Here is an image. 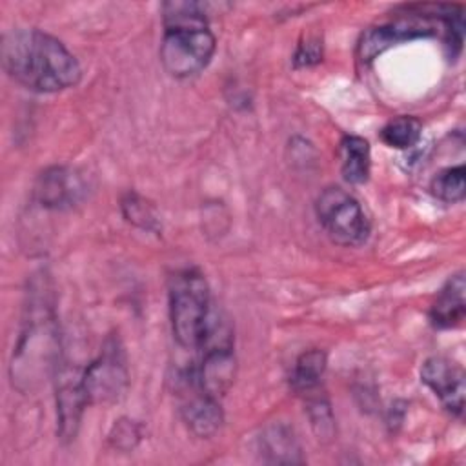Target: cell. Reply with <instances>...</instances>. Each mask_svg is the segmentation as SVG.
<instances>
[{
  "label": "cell",
  "instance_id": "cell-1",
  "mask_svg": "<svg viewBox=\"0 0 466 466\" xmlns=\"http://www.w3.org/2000/svg\"><path fill=\"white\" fill-rule=\"evenodd\" d=\"M2 67L11 80L36 93H58L80 82L82 69L69 49L53 35L18 27L0 44Z\"/></svg>",
  "mask_w": 466,
  "mask_h": 466
},
{
  "label": "cell",
  "instance_id": "cell-2",
  "mask_svg": "<svg viewBox=\"0 0 466 466\" xmlns=\"http://www.w3.org/2000/svg\"><path fill=\"white\" fill-rule=\"evenodd\" d=\"M164 36L160 42V62L175 78H187L213 58L215 36L208 27L206 5L198 2L162 4Z\"/></svg>",
  "mask_w": 466,
  "mask_h": 466
},
{
  "label": "cell",
  "instance_id": "cell-3",
  "mask_svg": "<svg viewBox=\"0 0 466 466\" xmlns=\"http://www.w3.org/2000/svg\"><path fill=\"white\" fill-rule=\"evenodd\" d=\"M58 331L47 291H31L25 320L11 359V382L22 391L33 390L47 371L56 370Z\"/></svg>",
  "mask_w": 466,
  "mask_h": 466
},
{
  "label": "cell",
  "instance_id": "cell-4",
  "mask_svg": "<svg viewBox=\"0 0 466 466\" xmlns=\"http://www.w3.org/2000/svg\"><path fill=\"white\" fill-rule=\"evenodd\" d=\"M209 306V286L198 269L187 268L171 277L169 320L182 348H200L211 315Z\"/></svg>",
  "mask_w": 466,
  "mask_h": 466
},
{
  "label": "cell",
  "instance_id": "cell-5",
  "mask_svg": "<svg viewBox=\"0 0 466 466\" xmlns=\"http://www.w3.org/2000/svg\"><path fill=\"white\" fill-rule=\"evenodd\" d=\"M319 224L326 235L339 246L357 248L370 237V222L359 200L342 187L322 189L315 202Z\"/></svg>",
  "mask_w": 466,
  "mask_h": 466
},
{
  "label": "cell",
  "instance_id": "cell-6",
  "mask_svg": "<svg viewBox=\"0 0 466 466\" xmlns=\"http://www.w3.org/2000/svg\"><path fill=\"white\" fill-rule=\"evenodd\" d=\"M127 364L118 337H107L96 359L82 371V384L89 404H109L118 400L127 388Z\"/></svg>",
  "mask_w": 466,
  "mask_h": 466
},
{
  "label": "cell",
  "instance_id": "cell-7",
  "mask_svg": "<svg viewBox=\"0 0 466 466\" xmlns=\"http://www.w3.org/2000/svg\"><path fill=\"white\" fill-rule=\"evenodd\" d=\"M82 371L66 364L55 370V402H56V435L64 444L75 441L80 430L87 399L82 384Z\"/></svg>",
  "mask_w": 466,
  "mask_h": 466
},
{
  "label": "cell",
  "instance_id": "cell-8",
  "mask_svg": "<svg viewBox=\"0 0 466 466\" xmlns=\"http://www.w3.org/2000/svg\"><path fill=\"white\" fill-rule=\"evenodd\" d=\"M180 391H182V404L180 415L189 431L200 439L213 437L218 428L222 426L224 415L218 404V399L206 393L197 380L195 370L180 377Z\"/></svg>",
  "mask_w": 466,
  "mask_h": 466
},
{
  "label": "cell",
  "instance_id": "cell-9",
  "mask_svg": "<svg viewBox=\"0 0 466 466\" xmlns=\"http://www.w3.org/2000/svg\"><path fill=\"white\" fill-rule=\"evenodd\" d=\"M87 191L84 177L67 166H53L42 171L35 182L36 202L47 209H69L76 206Z\"/></svg>",
  "mask_w": 466,
  "mask_h": 466
},
{
  "label": "cell",
  "instance_id": "cell-10",
  "mask_svg": "<svg viewBox=\"0 0 466 466\" xmlns=\"http://www.w3.org/2000/svg\"><path fill=\"white\" fill-rule=\"evenodd\" d=\"M464 370L446 357H430L420 366V380L439 397L442 406L455 417L464 411Z\"/></svg>",
  "mask_w": 466,
  "mask_h": 466
},
{
  "label": "cell",
  "instance_id": "cell-11",
  "mask_svg": "<svg viewBox=\"0 0 466 466\" xmlns=\"http://www.w3.org/2000/svg\"><path fill=\"white\" fill-rule=\"evenodd\" d=\"M466 282L464 273L459 271L451 275L444 286L439 289L431 308H430V322L439 329L455 328L462 322L466 315Z\"/></svg>",
  "mask_w": 466,
  "mask_h": 466
},
{
  "label": "cell",
  "instance_id": "cell-12",
  "mask_svg": "<svg viewBox=\"0 0 466 466\" xmlns=\"http://www.w3.org/2000/svg\"><path fill=\"white\" fill-rule=\"evenodd\" d=\"M260 453L266 462L271 464H297L304 462L299 441L289 426L284 422H277L268 426L260 439Z\"/></svg>",
  "mask_w": 466,
  "mask_h": 466
},
{
  "label": "cell",
  "instance_id": "cell-13",
  "mask_svg": "<svg viewBox=\"0 0 466 466\" xmlns=\"http://www.w3.org/2000/svg\"><path fill=\"white\" fill-rule=\"evenodd\" d=\"M340 173L350 184H364L370 177L371 153L366 138L357 135H346L340 140Z\"/></svg>",
  "mask_w": 466,
  "mask_h": 466
},
{
  "label": "cell",
  "instance_id": "cell-14",
  "mask_svg": "<svg viewBox=\"0 0 466 466\" xmlns=\"http://www.w3.org/2000/svg\"><path fill=\"white\" fill-rule=\"evenodd\" d=\"M328 357L322 350H308L304 351L293 366L289 375V384L297 393H308L315 390L326 371Z\"/></svg>",
  "mask_w": 466,
  "mask_h": 466
},
{
  "label": "cell",
  "instance_id": "cell-15",
  "mask_svg": "<svg viewBox=\"0 0 466 466\" xmlns=\"http://www.w3.org/2000/svg\"><path fill=\"white\" fill-rule=\"evenodd\" d=\"M422 137V126L415 116L400 115L386 122L380 129V140L393 149H410Z\"/></svg>",
  "mask_w": 466,
  "mask_h": 466
},
{
  "label": "cell",
  "instance_id": "cell-16",
  "mask_svg": "<svg viewBox=\"0 0 466 466\" xmlns=\"http://www.w3.org/2000/svg\"><path fill=\"white\" fill-rule=\"evenodd\" d=\"M431 195L446 204L461 202L466 195V171L464 166H453L439 171L430 184Z\"/></svg>",
  "mask_w": 466,
  "mask_h": 466
},
{
  "label": "cell",
  "instance_id": "cell-17",
  "mask_svg": "<svg viewBox=\"0 0 466 466\" xmlns=\"http://www.w3.org/2000/svg\"><path fill=\"white\" fill-rule=\"evenodd\" d=\"M122 215L127 222L140 229L147 231H158L160 229V217L153 204H149L146 198H142L137 193H127L122 198Z\"/></svg>",
  "mask_w": 466,
  "mask_h": 466
},
{
  "label": "cell",
  "instance_id": "cell-18",
  "mask_svg": "<svg viewBox=\"0 0 466 466\" xmlns=\"http://www.w3.org/2000/svg\"><path fill=\"white\" fill-rule=\"evenodd\" d=\"M140 426L127 419V417H122L118 420H115L111 431H109V442L113 448L120 450V451H131L137 448V444L140 442Z\"/></svg>",
  "mask_w": 466,
  "mask_h": 466
},
{
  "label": "cell",
  "instance_id": "cell-19",
  "mask_svg": "<svg viewBox=\"0 0 466 466\" xmlns=\"http://www.w3.org/2000/svg\"><path fill=\"white\" fill-rule=\"evenodd\" d=\"M309 420L319 439L326 441L333 437V415L329 410V404L322 399H317L309 404Z\"/></svg>",
  "mask_w": 466,
  "mask_h": 466
},
{
  "label": "cell",
  "instance_id": "cell-20",
  "mask_svg": "<svg viewBox=\"0 0 466 466\" xmlns=\"http://www.w3.org/2000/svg\"><path fill=\"white\" fill-rule=\"evenodd\" d=\"M320 60H322V44L317 38H306L304 42H300L293 55L295 67L315 66Z\"/></svg>",
  "mask_w": 466,
  "mask_h": 466
}]
</instances>
